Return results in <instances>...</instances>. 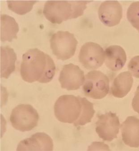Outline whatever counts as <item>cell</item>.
Masks as SVG:
<instances>
[{
    "mask_svg": "<svg viewBox=\"0 0 139 151\" xmlns=\"http://www.w3.org/2000/svg\"><path fill=\"white\" fill-rule=\"evenodd\" d=\"M98 14L99 19L104 25L115 26L120 23L122 18V7L116 1H106L99 6Z\"/></svg>",
    "mask_w": 139,
    "mask_h": 151,
    "instance_id": "30bf717a",
    "label": "cell"
},
{
    "mask_svg": "<svg viewBox=\"0 0 139 151\" xmlns=\"http://www.w3.org/2000/svg\"><path fill=\"white\" fill-rule=\"evenodd\" d=\"M79 62L88 70L101 67L105 60L104 51L97 43L88 42L82 46L79 56Z\"/></svg>",
    "mask_w": 139,
    "mask_h": 151,
    "instance_id": "52a82bcc",
    "label": "cell"
},
{
    "mask_svg": "<svg viewBox=\"0 0 139 151\" xmlns=\"http://www.w3.org/2000/svg\"><path fill=\"white\" fill-rule=\"evenodd\" d=\"M50 47L58 59L66 60L74 55L78 41L74 34L68 31H59L50 39Z\"/></svg>",
    "mask_w": 139,
    "mask_h": 151,
    "instance_id": "5b68a950",
    "label": "cell"
},
{
    "mask_svg": "<svg viewBox=\"0 0 139 151\" xmlns=\"http://www.w3.org/2000/svg\"><path fill=\"white\" fill-rule=\"evenodd\" d=\"M37 1H7V2L9 9L20 15H23L30 12L32 9L33 5Z\"/></svg>",
    "mask_w": 139,
    "mask_h": 151,
    "instance_id": "e0dca14e",
    "label": "cell"
},
{
    "mask_svg": "<svg viewBox=\"0 0 139 151\" xmlns=\"http://www.w3.org/2000/svg\"><path fill=\"white\" fill-rule=\"evenodd\" d=\"M52 139L44 133L38 132L19 143L17 151H52Z\"/></svg>",
    "mask_w": 139,
    "mask_h": 151,
    "instance_id": "8fae6325",
    "label": "cell"
},
{
    "mask_svg": "<svg viewBox=\"0 0 139 151\" xmlns=\"http://www.w3.org/2000/svg\"><path fill=\"white\" fill-rule=\"evenodd\" d=\"M1 77L8 78L15 70L17 55L14 50L8 46L1 47Z\"/></svg>",
    "mask_w": 139,
    "mask_h": 151,
    "instance_id": "9a60e30c",
    "label": "cell"
},
{
    "mask_svg": "<svg viewBox=\"0 0 139 151\" xmlns=\"http://www.w3.org/2000/svg\"><path fill=\"white\" fill-rule=\"evenodd\" d=\"M84 72L77 65L72 63L63 66L59 80L61 88L68 90H76L84 83Z\"/></svg>",
    "mask_w": 139,
    "mask_h": 151,
    "instance_id": "9c48e42d",
    "label": "cell"
},
{
    "mask_svg": "<svg viewBox=\"0 0 139 151\" xmlns=\"http://www.w3.org/2000/svg\"><path fill=\"white\" fill-rule=\"evenodd\" d=\"M56 70L51 57L37 48L30 49L22 55L20 74L26 82L47 83L53 79Z\"/></svg>",
    "mask_w": 139,
    "mask_h": 151,
    "instance_id": "7a4b0ae2",
    "label": "cell"
},
{
    "mask_svg": "<svg viewBox=\"0 0 139 151\" xmlns=\"http://www.w3.org/2000/svg\"><path fill=\"white\" fill-rule=\"evenodd\" d=\"M127 14L129 22L139 32V1L133 2L130 5Z\"/></svg>",
    "mask_w": 139,
    "mask_h": 151,
    "instance_id": "ac0fdd59",
    "label": "cell"
},
{
    "mask_svg": "<svg viewBox=\"0 0 139 151\" xmlns=\"http://www.w3.org/2000/svg\"><path fill=\"white\" fill-rule=\"evenodd\" d=\"M87 1H47L44 6L43 13L53 24H61L64 21L76 19L82 15Z\"/></svg>",
    "mask_w": 139,
    "mask_h": 151,
    "instance_id": "3957f363",
    "label": "cell"
},
{
    "mask_svg": "<svg viewBox=\"0 0 139 151\" xmlns=\"http://www.w3.org/2000/svg\"><path fill=\"white\" fill-rule=\"evenodd\" d=\"M39 115L30 104H20L11 112L9 120L12 127L21 132L30 131L38 125Z\"/></svg>",
    "mask_w": 139,
    "mask_h": 151,
    "instance_id": "277c9868",
    "label": "cell"
},
{
    "mask_svg": "<svg viewBox=\"0 0 139 151\" xmlns=\"http://www.w3.org/2000/svg\"><path fill=\"white\" fill-rule=\"evenodd\" d=\"M54 111L60 122L73 123L76 127L91 122L95 114L92 103L85 97L72 95L59 97L54 104Z\"/></svg>",
    "mask_w": 139,
    "mask_h": 151,
    "instance_id": "6da1fadb",
    "label": "cell"
},
{
    "mask_svg": "<svg viewBox=\"0 0 139 151\" xmlns=\"http://www.w3.org/2000/svg\"><path fill=\"white\" fill-rule=\"evenodd\" d=\"M132 106L134 111L139 114V85L137 87L135 95L133 99Z\"/></svg>",
    "mask_w": 139,
    "mask_h": 151,
    "instance_id": "ffe728a7",
    "label": "cell"
},
{
    "mask_svg": "<svg viewBox=\"0 0 139 151\" xmlns=\"http://www.w3.org/2000/svg\"><path fill=\"white\" fill-rule=\"evenodd\" d=\"M120 126L119 118L116 114L109 112L99 116L96 122V132L104 141H111L117 138Z\"/></svg>",
    "mask_w": 139,
    "mask_h": 151,
    "instance_id": "ba28073f",
    "label": "cell"
},
{
    "mask_svg": "<svg viewBox=\"0 0 139 151\" xmlns=\"http://www.w3.org/2000/svg\"><path fill=\"white\" fill-rule=\"evenodd\" d=\"M109 79L98 70H93L86 74L82 89L86 96L94 99L105 97L109 91Z\"/></svg>",
    "mask_w": 139,
    "mask_h": 151,
    "instance_id": "8992f818",
    "label": "cell"
},
{
    "mask_svg": "<svg viewBox=\"0 0 139 151\" xmlns=\"http://www.w3.org/2000/svg\"><path fill=\"white\" fill-rule=\"evenodd\" d=\"M104 54L105 64L112 71L120 70L126 63V52L120 46H110L105 50Z\"/></svg>",
    "mask_w": 139,
    "mask_h": 151,
    "instance_id": "4fadbf2b",
    "label": "cell"
},
{
    "mask_svg": "<svg viewBox=\"0 0 139 151\" xmlns=\"http://www.w3.org/2000/svg\"><path fill=\"white\" fill-rule=\"evenodd\" d=\"M130 73L135 77L139 78V56H136L130 60L128 65Z\"/></svg>",
    "mask_w": 139,
    "mask_h": 151,
    "instance_id": "d6986e66",
    "label": "cell"
},
{
    "mask_svg": "<svg viewBox=\"0 0 139 151\" xmlns=\"http://www.w3.org/2000/svg\"><path fill=\"white\" fill-rule=\"evenodd\" d=\"M121 128L124 144L130 147H139V119L134 116L128 117Z\"/></svg>",
    "mask_w": 139,
    "mask_h": 151,
    "instance_id": "7c38bea8",
    "label": "cell"
},
{
    "mask_svg": "<svg viewBox=\"0 0 139 151\" xmlns=\"http://www.w3.org/2000/svg\"><path fill=\"white\" fill-rule=\"evenodd\" d=\"M19 24L13 17L7 14L1 15V41H12L17 39L19 31Z\"/></svg>",
    "mask_w": 139,
    "mask_h": 151,
    "instance_id": "2e32d148",
    "label": "cell"
},
{
    "mask_svg": "<svg viewBox=\"0 0 139 151\" xmlns=\"http://www.w3.org/2000/svg\"><path fill=\"white\" fill-rule=\"evenodd\" d=\"M133 82V79L130 72L120 73L113 81L110 89L111 93L117 98H123L131 90Z\"/></svg>",
    "mask_w": 139,
    "mask_h": 151,
    "instance_id": "5bb4252c",
    "label": "cell"
}]
</instances>
